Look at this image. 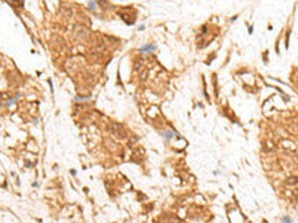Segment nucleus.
<instances>
[{
	"label": "nucleus",
	"mask_w": 298,
	"mask_h": 223,
	"mask_svg": "<svg viewBox=\"0 0 298 223\" xmlns=\"http://www.w3.org/2000/svg\"><path fill=\"white\" fill-rule=\"evenodd\" d=\"M154 48H155L154 46H145V47H142V48H141V51H142V52H143V51H153Z\"/></svg>",
	"instance_id": "1"
}]
</instances>
